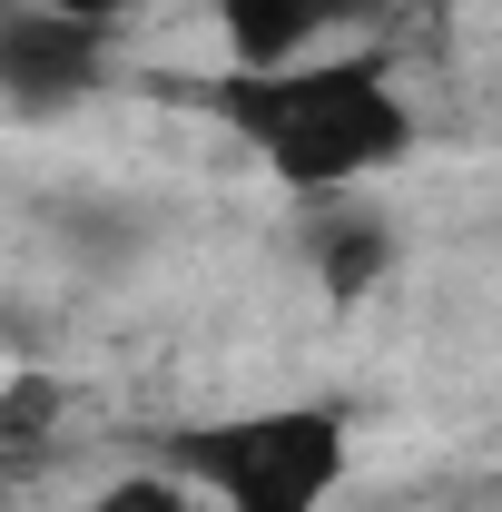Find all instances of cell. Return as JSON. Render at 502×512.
<instances>
[{
    "instance_id": "obj_1",
    "label": "cell",
    "mask_w": 502,
    "mask_h": 512,
    "mask_svg": "<svg viewBox=\"0 0 502 512\" xmlns=\"http://www.w3.org/2000/svg\"><path fill=\"white\" fill-rule=\"evenodd\" d=\"M188 99L247 148L286 197H345L414 158V99L384 60H296V69H217Z\"/></svg>"
},
{
    "instance_id": "obj_2",
    "label": "cell",
    "mask_w": 502,
    "mask_h": 512,
    "mask_svg": "<svg viewBox=\"0 0 502 512\" xmlns=\"http://www.w3.org/2000/svg\"><path fill=\"white\" fill-rule=\"evenodd\" d=\"M158 463L217 512H325L345 493L355 424L345 404H247L158 434Z\"/></svg>"
},
{
    "instance_id": "obj_3",
    "label": "cell",
    "mask_w": 502,
    "mask_h": 512,
    "mask_svg": "<svg viewBox=\"0 0 502 512\" xmlns=\"http://www.w3.org/2000/svg\"><path fill=\"white\" fill-rule=\"evenodd\" d=\"M109 69H119V30H89L50 0L0 10V99L10 109H79L109 89Z\"/></svg>"
},
{
    "instance_id": "obj_4",
    "label": "cell",
    "mask_w": 502,
    "mask_h": 512,
    "mask_svg": "<svg viewBox=\"0 0 502 512\" xmlns=\"http://www.w3.org/2000/svg\"><path fill=\"white\" fill-rule=\"evenodd\" d=\"M384 0H217V40H227V69H296L315 60L325 30L345 20H375Z\"/></svg>"
},
{
    "instance_id": "obj_5",
    "label": "cell",
    "mask_w": 502,
    "mask_h": 512,
    "mask_svg": "<svg viewBox=\"0 0 502 512\" xmlns=\"http://www.w3.org/2000/svg\"><path fill=\"white\" fill-rule=\"evenodd\" d=\"M306 256H315V276H325V296H365V286H384V266H394V227H384V207H365V188L315 197L306 207Z\"/></svg>"
},
{
    "instance_id": "obj_6",
    "label": "cell",
    "mask_w": 502,
    "mask_h": 512,
    "mask_svg": "<svg viewBox=\"0 0 502 512\" xmlns=\"http://www.w3.org/2000/svg\"><path fill=\"white\" fill-rule=\"evenodd\" d=\"M69 394L60 375H20V384H0V463L10 473H30V463H50L60 453V434H69Z\"/></svg>"
},
{
    "instance_id": "obj_7",
    "label": "cell",
    "mask_w": 502,
    "mask_h": 512,
    "mask_svg": "<svg viewBox=\"0 0 502 512\" xmlns=\"http://www.w3.org/2000/svg\"><path fill=\"white\" fill-rule=\"evenodd\" d=\"M99 512H197V493L178 483V473H168V483H119V493H109Z\"/></svg>"
},
{
    "instance_id": "obj_8",
    "label": "cell",
    "mask_w": 502,
    "mask_h": 512,
    "mask_svg": "<svg viewBox=\"0 0 502 512\" xmlns=\"http://www.w3.org/2000/svg\"><path fill=\"white\" fill-rule=\"evenodd\" d=\"M50 10H69V20H89V30H119L128 0H50Z\"/></svg>"
}]
</instances>
